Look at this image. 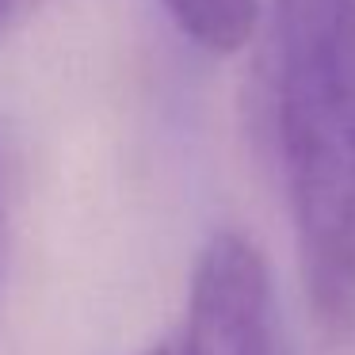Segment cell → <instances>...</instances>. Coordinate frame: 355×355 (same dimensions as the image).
Listing matches in <instances>:
<instances>
[{
    "instance_id": "obj_5",
    "label": "cell",
    "mask_w": 355,
    "mask_h": 355,
    "mask_svg": "<svg viewBox=\"0 0 355 355\" xmlns=\"http://www.w3.org/2000/svg\"><path fill=\"white\" fill-rule=\"evenodd\" d=\"M8 4L12 0H0V27H4V19H8Z\"/></svg>"
},
{
    "instance_id": "obj_1",
    "label": "cell",
    "mask_w": 355,
    "mask_h": 355,
    "mask_svg": "<svg viewBox=\"0 0 355 355\" xmlns=\"http://www.w3.org/2000/svg\"><path fill=\"white\" fill-rule=\"evenodd\" d=\"M271 123L302 286L329 340L355 336V0H275Z\"/></svg>"
},
{
    "instance_id": "obj_3",
    "label": "cell",
    "mask_w": 355,
    "mask_h": 355,
    "mask_svg": "<svg viewBox=\"0 0 355 355\" xmlns=\"http://www.w3.org/2000/svg\"><path fill=\"white\" fill-rule=\"evenodd\" d=\"M172 24L207 54H237L260 27V0H161Z\"/></svg>"
},
{
    "instance_id": "obj_2",
    "label": "cell",
    "mask_w": 355,
    "mask_h": 355,
    "mask_svg": "<svg viewBox=\"0 0 355 355\" xmlns=\"http://www.w3.org/2000/svg\"><path fill=\"white\" fill-rule=\"evenodd\" d=\"M180 355H271V286L260 248L233 230L202 245Z\"/></svg>"
},
{
    "instance_id": "obj_4",
    "label": "cell",
    "mask_w": 355,
    "mask_h": 355,
    "mask_svg": "<svg viewBox=\"0 0 355 355\" xmlns=\"http://www.w3.org/2000/svg\"><path fill=\"white\" fill-rule=\"evenodd\" d=\"M146 355H180V352H176V340H161V344H153Z\"/></svg>"
}]
</instances>
